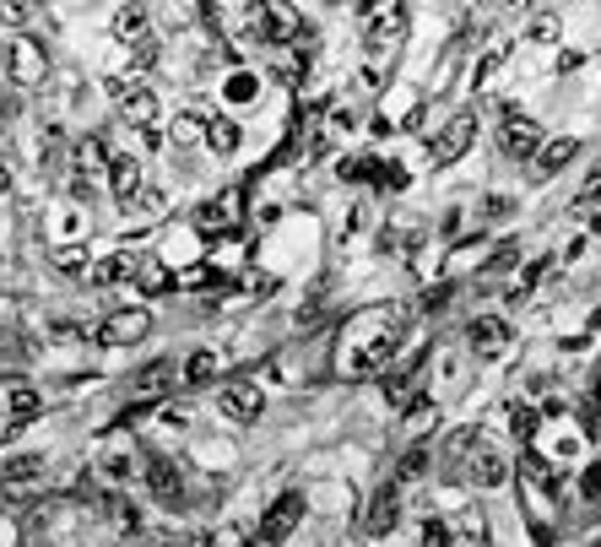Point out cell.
Listing matches in <instances>:
<instances>
[{"mask_svg": "<svg viewBox=\"0 0 601 547\" xmlns=\"http://www.w3.org/2000/svg\"><path fill=\"white\" fill-rule=\"evenodd\" d=\"M5 71H11L16 87H38V81L49 76V54H43V43H38L33 33L5 38Z\"/></svg>", "mask_w": 601, "mask_h": 547, "instance_id": "cell-1", "label": "cell"}, {"mask_svg": "<svg viewBox=\"0 0 601 547\" xmlns=\"http://www.w3.org/2000/svg\"><path fill=\"white\" fill-rule=\"evenodd\" d=\"M499 146H504V157H515V163H531V157L542 152V125H537L526 108H504Z\"/></svg>", "mask_w": 601, "mask_h": 547, "instance_id": "cell-2", "label": "cell"}, {"mask_svg": "<svg viewBox=\"0 0 601 547\" xmlns=\"http://www.w3.org/2000/svg\"><path fill=\"white\" fill-rule=\"evenodd\" d=\"M472 141H477V114H455V119H445V125H439V136L428 141V157H434V168H450V163H461V157L472 152Z\"/></svg>", "mask_w": 601, "mask_h": 547, "instance_id": "cell-3", "label": "cell"}, {"mask_svg": "<svg viewBox=\"0 0 601 547\" xmlns=\"http://www.w3.org/2000/svg\"><path fill=\"white\" fill-rule=\"evenodd\" d=\"M108 92L119 98V108H125V119H130V125H141V130H152V125H157V92H152L146 81H136V76H114V81H108Z\"/></svg>", "mask_w": 601, "mask_h": 547, "instance_id": "cell-4", "label": "cell"}, {"mask_svg": "<svg viewBox=\"0 0 601 547\" xmlns=\"http://www.w3.org/2000/svg\"><path fill=\"white\" fill-rule=\"evenodd\" d=\"M217 412H222L228 423H255V418L266 412V391H260L255 380H233V385H222Z\"/></svg>", "mask_w": 601, "mask_h": 547, "instance_id": "cell-5", "label": "cell"}, {"mask_svg": "<svg viewBox=\"0 0 601 547\" xmlns=\"http://www.w3.org/2000/svg\"><path fill=\"white\" fill-rule=\"evenodd\" d=\"M152 331V315L146 309H114V315H103V325H98V342H108V347H130V342H141Z\"/></svg>", "mask_w": 601, "mask_h": 547, "instance_id": "cell-6", "label": "cell"}, {"mask_svg": "<svg viewBox=\"0 0 601 547\" xmlns=\"http://www.w3.org/2000/svg\"><path fill=\"white\" fill-rule=\"evenodd\" d=\"M363 537H390L396 526H401V488L396 483H385L374 499H369V510H363Z\"/></svg>", "mask_w": 601, "mask_h": 547, "instance_id": "cell-7", "label": "cell"}, {"mask_svg": "<svg viewBox=\"0 0 601 547\" xmlns=\"http://www.w3.org/2000/svg\"><path fill=\"white\" fill-rule=\"evenodd\" d=\"M298 521H304V494H282V499L266 510V521H260V547H277L282 537H293Z\"/></svg>", "mask_w": 601, "mask_h": 547, "instance_id": "cell-8", "label": "cell"}, {"mask_svg": "<svg viewBox=\"0 0 601 547\" xmlns=\"http://www.w3.org/2000/svg\"><path fill=\"white\" fill-rule=\"evenodd\" d=\"M146 488H152V499L168 505V510L184 505V477H179V467H174L168 456H146Z\"/></svg>", "mask_w": 601, "mask_h": 547, "instance_id": "cell-9", "label": "cell"}, {"mask_svg": "<svg viewBox=\"0 0 601 547\" xmlns=\"http://www.w3.org/2000/svg\"><path fill=\"white\" fill-rule=\"evenodd\" d=\"M233 222H239V190H222V195H211V201H201V206H195V228H201L206 239L228 233Z\"/></svg>", "mask_w": 601, "mask_h": 547, "instance_id": "cell-10", "label": "cell"}, {"mask_svg": "<svg viewBox=\"0 0 601 547\" xmlns=\"http://www.w3.org/2000/svg\"><path fill=\"white\" fill-rule=\"evenodd\" d=\"M466 342H472L477 358H499V353L510 347V325H504L499 315H477V320L466 325Z\"/></svg>", "mask_w": 601, "mask_h": 547, "instance_id": "cell-11", "label": "cell"}, {"mask_svg": "<svg viewBox=\"0 0 601 547\" xmlns=\"http://www.w3.org/2000/svg\"><path fill=\"white\" fill-rule=\"evenodd\" d=\"M108 190H114V201H119V206H136V195L146 190L141 163H136V157H108Z\"/></svg>", "mask_w": 601, "mask_h": 547, "instance_id": "cell-12", "label": "cell"}, {"mask_svg": "<svg viewBox=\"0 0 601 547\" xmlns=\"http://www.w3.org/2000/svg\"><path fill=\"white\" fill-rule=\"evenodd\" d=\"M396 347H401V342H396V331H380L374 342H363V347L347 358V374H380V369L396 358Z\"/></svg>", "mask_w": 601, "mask_h": 547, "instance_id": "cell-13", "label": "cell"}, {"mask_svg": "<svg viewBox=\"0 0 601 547\" xmlns=\"http://www.w3.org/2000/svg\"><path fill=\"white\" fill-rule=\"evenodd\" d=\"M575 157H580V141H575V136H553V141H542V152L531 157V168H537V179H553V174H564Z\"/></svg>", "mask_w": 601, "mask_h": 547, "instance_id": "cell-14", "label": "cell"}, {"mask_svg": "<svg viewBox=\"0 0 601 547\" xmlns=\"http://www.w3.org/2000/svg\"><path fill=\"white\" fill-rule=\"evenodd\" d=\"M38 412H43V396H38L33 385H22V380H5V423L22 429V423H33Z\"/></svg>", "mask_w": 601, "mask_h": 547, "instance_id": "cell-15", "label": "cell"}, {"mask_svg": "<svg viewBox=\"0 0 601 547\" xmlns=\"http://www.w3.org/2000/svg\"><path fill=\"white\" fill-rule=\"evenodd\" d=\"M103 510H108L114 532H125V537H141V532H146V510H141L136 499H125V494H108V499H103Z\"/></svg>", "mask_w": 601, "mask_h": 547, "instance_id": "cell-16", "label": "cell"}, {"mask_svg": "<svg viewBox=\"0 0 601 547\" xmlns=\"http://www.w3.org/2000/svg\"><path fill=\"white\" fill-rule=\"evenodd\" d=\"M239 141H244V125H239L233 114H217V119H206V146H211L217 157L239 152Z\"/></svg>", "mask_w": 601, "mask_h": 547, "instance_id": "cell-17", "label": "cell"}, {"mask_svg": "<svg viewBox=\"0 0 601 547\" xmlns=\"http://www.w3.org/2000/svg\"><path fill=\"white\" fill-rule=\"evenodd\" d=\"M466 472H472L477 488H504V483H510V467H504V456H493V450H477Z\"/></svg>", "mask_w": 601, "mask_h": 547, "instance_id": "cell-18", "label": "cell"}, {"mask_svg": "<svg viewBox=\"0 0 601 547\" xmlns=\"http://www.w3.org/2000/svg\"><path fill=\"white\" fill-rule=\"evenodd\" d=\"M146 33H152V27H146V11H141V5H119V11H114V38H119V43L136 49Z\"/></svg>", "mask_w": 601, "mask_h": 547, "instance_id": "cell-19", "label": "cell"}, {"mask_svg": "<svg viewBox=\"0 0 601 547\" xmlns=\"http://www.w3.org/2000/svg\"><path fill=\"white\" fill-rule=\"evenodd\" d=\"M136 266H141L136 255H108V260H98V266H92V282H98V288H114V282L136 277Z\"/></svg>", "mask_w": 601, "mask_h": 547, "instance_id": "cell-20", "label": "cell"}, {"mask_svg": "<svg viewBox=\"0 0 601 547\" xmlns=\"http://www.w3.org/2000/svg\"><path fill=\"white\" fill-rule=\"evenodd\" d=\"M537 429H542V412H537V407H526V401H521V407H510V434H515L521 445H531V439H537Z\"/></svg>", "mask_w": 601, "mask_h": 547, "instance_id": "cell-21", "label": "cell"}, {"mask_svg": "<svg viewBox=\"0 0 601 547\" xmlns=\"http://www.w3.org/2000/svg\"><path fill=\"white\" fill-rule=\"evenodd\" d=\"M43 472V456H11L0 461V483H33Z\"/></svg>", "mask_w": 601, "mask_h": 547, "instance_id": "cell-22", "label": "cell"}, {"mask_svg": "<svg viewBox=\"0 0 601 547\" xmlns=\"http://www.w3.org/2000/svg\"><path fill=\"white\" fill-rule=\"evenodd\" d=\"M347 184H369V179H380V157H342V168H336Z\"/></svg>", "mask_w": 601, "mask_h": 547, "instance_id": "cell-23", "label": "cell"}, {"mask_svg": "<svg viewBox=\"0 0 601 547\" xmlns=\"http://www.w3.org/2000/svg\"><path fill=\"white\" fill-rule=\"evenodd\" d=\"M217 380V358L211 353H190L184 358V385H211Z\"/></svg>", "mask_w": 601, "mask_h": 547, "instance_id": "cell-24", "label": "cell"}, {"mask_svg": "<svg viewBox=\"0 0 601 547\" xmlns=\"http://www.w3.org/2000/svg\"><path fill=\"white\" fill-rule=\"evenodd\" d=\"M163 380H174V363H168V358L146 363V369L136 374V391H141V396H157V391H163Z\"/></svg>", "mask_w": 601, "mask_h": 547, "instance_id": "cell-25", "label": "cell"}, {"mask_svg": "<svg viewBox=\"0 0 601 547\" xmlns=\"http://www.w3.org/2000/svg\"><path fill=\"white\" fill-rule=\"evenodd\" d=\"M423 472H428V445H412L401 456V467H396V483H418Z\"/></svg>", "mask_w": 601, "mask_h": 547, "instance_id": "cell-26", "label": "cell"}, {"mask_svg": "<svg viewBox=\"0 0 601 547\" xmlns=\"http://www.w3.org/2000/svg\"><path fill=\"white\" fill-rule=\"evenodd\" d=\"M526 38H531V43H542V49H548V43H559V16H553V11H537V16H531V27H526Z\"/></svg>", "mask_w": 601, "mask_h": 547, "instance_id": "cell-27", "label": "cell"}, {"mask_svg": "<svg viewBox=\"0 0 601 547\" xmlns=\"http://www.w3.org/2000/svg\"><path fill=\"white\" fill-rule=\"evenodd\" d=\"M542 277H548V260H531V266L521 271V282H515V293H510V298H515V304H526V298L537 293V282H542Z\"/></svg>", "mask_w": 601, "mask_h": 547, "instance_id": "cell-28", "label": "cell"}, {"mask_svg": "<svg viewBox=\"0 0 601 547\" xmlns=\"http://www.w3.org/2000/svg\"><path fill=\"white\" fill-rule=\"evenodd\" d=\"M195 136H206V125H201L195 114H179V119H174V130H168V141H174V146H190Z\"/></svg>", "mask_w": 601, "mask_h": 547, "instance_id": "cell-29", "label": "cell"}, {"mask_svg": "<svg viewBox=\"0 0 601 547\" xmlns=\"http://www.w3.org/2000/svg\"><path fill=\"white\" fill-rule=\"evenodd\" d=\"M103 477H108V483H130V477H136V456H130V450L108 456V461H103Z\"/></svg>", "mask_w": 601, "mask_h": 547, "instance_id": "cell-30", "label": "cell"}, {"mask_svg": "<svg viewBox=\"0 0 601 547\" xmlns=\"http://www.w3.org/2000/svg\"><path fill=\"white\" fill-rule=\"evenodd\" d=\"M450 537H455V532H450V521L428 515V521H423V542H418V547H450Z\"/></svg>", "mask_w": 601, "mask_h": 547, "instance_id": "cell-31", "label": "cell"}, {"mask_svg": "<svg viewBox=\"0 0 601 547\" xmlns=\"http://www.w3.org/2000/svg\"><path fill=\"white\" fill-rule=\"evenodd\" d=\"M49 260H54L60 271H81V266H87V250H81V244H60Z\"/></svg>", "mask_w": 601, "mask_h": 547, "instance_id": "cell-32", "label": "cell"}, {"mask_svg": "<svg viewBox=\"0 0 601 547\" xmlns=\"http://www.w3.org/2000/svg\"><path fill=\"white\" fill-rule=\"evenodd\" d=\"M136 288H141V293H157V288H168V277H163V266H152V260H141V266H136Z\"/></svg>", "mask_w": 601, "mask_h": 547, "instance_id": "cell-33", "label": "cell"}, {"mask_svg": "<svg viewBox=\"0 0 601 547\" xmlns=\"http://www.w3.org/2000/svg\"><path fill=\"white\" fill-rule=\"evenodd\" d=\"M515 260H521V244H515V239H504V244L488 255V271H510Z\"/></svg>", "mask_w": 601, "mask_h": 547, "instance_id": "cell-34", "label": "cell"}, {"mask_svg": "<svg viewBox=\"0 0 601 547\" xmlns=\"http://www.w3.org/2000/svg\"><path fill=\"white\" fill-rule=\"evenodd\" d=\"M504 54H510V49H504V43H499V49H488V54H483V60H477V71H472V76H477V87H483V81H488V76H493V71H499V65H504Z\"/></svg>", "mask_w": 601, "mask_h": 547, "instance_id": "cell-35", "label": "cell"}, {"mask_svg": "<svg viewBox=\"0 0 601 547\" xmlns=\"http://www.w3.org/2000/svg\"><path fill=\"white\" fill-rule=\"evenodd\" d=\"M580 499H591V505L601 499V461H591V467L580 472Z\"/></svg>", "mask_w": 601, "mask_h": 547, "instance_id": "cell-36", "label": "cell"}, {"mask_svg": "<svg viewBox=\"0 0 601 547\" xmlns=\"http://www.w3.org/2000/svg\"><path fill=\"white\" fill-rule=\"evenodd\" d=\"M380 184L385 190H407V168L401 163H380Z\"/></svg>", "mask_w": 601, "mask_h": 547, "instance_id": "cell-37", "label": "cell"}, {"mask_svg": "<svg viewBox=\"0 0 601 547\" xmlns=\"http://www.w3.org/2000/svg\"><path fill=\"white\" fill-rule=\"evenodd\" d=\"M27 16H33V11H27V5H0V22H5V27H22V22H27Z\"/></svg>", "mask_w": 601, "mask_h": 547, "instance_id": "cell-38", "label": "cell"}, {"mask_svg": "<svg viewBox=\"0 0 601 547\" xmlns=\"http://www.w3.org/2000/svg\"><path fill=\"white\" fill-rule=\"evenodd\" d=\"M510 212H515L510 195H488V217H510Z\"/></svg>", "mask_w": 601, "mask_h": 547, "instance_id": "cell-39", "label": "cell"}, {"mask_svg": "<svg viewBox=\"0 0 601 547\" xmlns=\"http://www.w3.org/2000/svg\"><path fill=\"white\" fill-rule=\"evenodd\" d=\"M586 439H601V412L596 407H586Z\"/></svg>", "mask_w": 601, "mask_h": 547, "instance_id": "cell-40", "label": "cell"}, {"mask_svg": "<svg viewBox=\"0 0 601 547\" xmlns=\"http://www.w3.org/2000/svg\"><path fill=\"white\" fill-rule=\"evenodd\" d=\"M255 92V76H233V98H249Z\"/></svg>", "mask_w": 601, "mask_h": 547, "instance_id": "cell-41", "label": "cell"}, {"mask_svg": "<svg viewBox=\"0 0 601 547\" xmlns=\"http://www.w3.org/2000/svg\"><path fill=\"white\" fill-rule=\"evenodd\" d=\"M591 407L601 412V369H596V380H591Z\"/></svg>", "mask_w": 601, "mask_h": 547, "instance_id": "cell-42", "label": "cell"}, {"mask_svg": "<svg viewBox=\"0 0 601 547\" xmlns=\"http://www.w3.org/2000/svg\"><path fill=\"white\" fill-rule=\"evenodd\" d=\"M5 190H11V174H5V163H0V201H5Z\"/></svg>", "mask_w": 601, "mask_h": 547, "instance_id": "cell-43", "label": "cell"}, {"mask_svg": "<svg viewBox=\"0 0 601 547\" xmlns=\"http://www.w3.org/2000/svg\"><path fill=\"white\" fill-rule=\"evenodd\" d=\"M11 434H16V429H11V423H0V445H11Z\"/></svg>", "mask_w": 601, "mask_h": 547, "instance_id": "cell-44", "label": "cell"}, {"mask_svg": "<svg viewBox=\"0 0 601 547\" xmlns=\"http://www.w3.org/2000/svg\"><path fill=\"white\" fill-rule=\"evenodd\" d=\"M586 201H601V179L591 184V190H586Z\"/></svg>", "mask_w": 601, "mask_h": 547, "instance_id": "cell-45", "label": "cell"}, {"mask_svg": "<svg viewBox=\"0 0 601 547\" xmlns=\"http://www.w3.org/2000/svg\"><path fill=\"white\" fill-rule=\"evenodd\" d=\"M596 547H601V542H596Z\"/></svg>", "mask_w": 601, "mask_h": 547, "instance_id": "cell-46", "label": "cell"}]
</instances>
